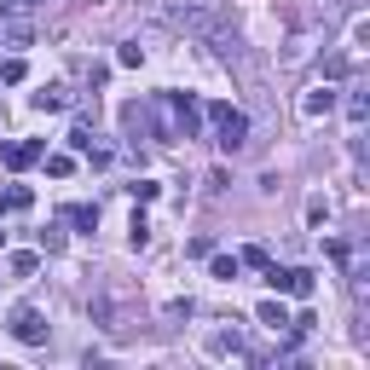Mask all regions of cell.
I'll list each match as a JSON object with an SVG mask.
<instances>
[{"mask_svg": "<svg viewBox=\"0 0 370 370\" xmlns=\"http://www.w3.org/2000/svg\"><path fill=\"white\" fill-rule=\"evenodd\" d=\"M330 110H336V92L330 87H312L307 99H301V116H330Z\"/></svg>", "mask_w": 370, "mask_h": 370, "instance_id": "obj_6", "label": "cell"}, {"mask_svg": "<svg viewBox=\"0 0 370 370\" xmlns=\"http://www.w3.org/2000/svg\"><path fill=\"white\" fill-rule=\"evenodd\" d=\"M41 157H46L41 139H18V145H6V168H35Z\"/></svg>", "mask_w": 370, "mask_h": 370, "instance_id": "obj_5", "label": "cell"}, {"mask_svg": "<svg viewBox=\"0 0 370 370\" xmlns=\"http://www.w3.org/2000/svg\"><path fill=\"white\" fill-rule=\"evenodd\" d=\"M70 220H75V226H99V208H87V203H81V208H70Z\"/></svg>", "mask_w": 370, "mask_h": 370, "instance_id": "obj_14", "label": "cell"}, {"mask_svg": "<svg viewBox=\"0 0 370 370\" xmlns=\"http://www.w3.org/2000/svg\"><path fill=\"white\" fill-rule=\"evenodd\" d=\"M70 145H75V151H92V133H87V122H75V133H70Z\"/></svg>", "mask_w": 370, "mask_h": 370, "instance_id": "obj_13", "label": "cell"}, {"mask_svg": "<svg viewBox=\"0 0 370 370\" xmlns=\"http://www.w3.org/2000/svg\"><path fill=\"white\" fill-rule=\"evenodd\" d=\"M260 324H272V330H284V324H290V312L278 307V301H266V307H260Z\"/></svg>", "mask_w": 370, "mask_h": 370, "instance_id": "obj_10", "label": "cell"}, {"mask_svg": "<svg viewBox=\"0 0 370 370\" xmlns=\"http://www.w3.org/2000/svg\"><path fill=\"white\" fill-rule=\"evenodd\" d=\"M12 336H18L23 347H41V342H46V318H41L35 307H18V312H12Z\"/></svg>", "mask_w": 370, "mask_h": 370, "instance_id": "obj_3", "label": "cell"}, {"mask_svg": "<svg viewBox=\"0 0 370 370\" xmlns=\"http://www.w3.org/2000/svg\"><path fill=\"white\" fill-rule=\"evenodd\" d=\"M35 197H29V185H12V191H0V214H6V208H29Z\"/></svg>", "mask_w": 370, "mask_h": 370, "instance_id": "obj_9", "label": "cell"}, {"mask_svg": "<svg viewBox=\"0 0 370 370\" xmlns=\"http://www.w3.org/2000/svg\"><path fill=\"white\" fill-rule=\"evenodd\" d=\"M64 105H70L64 87H41V92H35V110H64Z\"/></svg>", "mask_w": 370, "mask_h": 370, "instance_id": "obj_7", "label": "cell"}, {"mask_svg": "<svg viewBox=\"0 0 370 370\" xmlns=\"http://www.w3.org/2000/svg\"><path fill=\"white\" fill-rule=\"evenodd\" d=\"M197 127H203L197 99H191V92H174V139H197Z\"/></svg>", "mask_w": 370, "mask_h": 370, "instance_id": "obj_2", "label": "cell"}, {"mask_svg": "<svg viewBox=\"0 0 370 370\" xmlns=\"http://www.w3.org/2000/svg\"><path fill=\"white\" fill-rule=\"evenodd\" d=\"M208 122L220 127V151H243L249 145V116L231 105H208Z\"/></svg>", "mask_w": 370, "mask_h": 370, "instance_id": "obj_1", "label": "cell"}, {"mask_svg": "<svg viewBox=\"0 0 370 370\" xmlns=\"http://www.w3.org/2000/svg\"><path fill=\"white\" fill-rule=\"evenodd\" d=\"M238 255H214V278H220V284H238Z\"/></svg>", "mask_w": 370, "mask_h": 370, "instance_id": "obj_8", "label": "cell"}, {"mask_svg": "<svg viewBox=\"0 0 370 370\" xmlns=\"http://www.w3.org/2000/svg\"><path fill=\"white\" fill-rule=\"evenodd\" d=\"M266 284L272 290H284V295H312V272H278V266H266Z\"/></svg>", "mask_w": 370, "mask_h": 370, "instance_id": "obj_4", "label": "cell"}, {"mask_svg": "<svg viewBox=\"0 0 370 370\" xmlns=\"http://www.w3.org/2000/svg\"><path fill=\"white\" fill-rule=\"evenodd\" d=\"M0 238H6V231H0Z\"/></svg>", "mask_w": 370, "mask_h": 370, "instance_id": "obj_15", "label": "cell"}, {"mask_svg": "<svg viewBox=\"0 0 370 370\" xmlns=\"http://www.w3.org/2000/svg\"><path fill=\"white\" fill-rule=\"evenodd\" d=\"M23 75H29L23 58H6V64H0V81H23Z\"/></svg>", "mask_w": 370, "mask_h": 370, "instance_id": "obj_11", "label": "cell"}, {"mask_svg": "<svg viewBox=\"0 0 370 370\" xmlns=\"http://www.w3.org/2000/svg\"><path fill=\"white\" fill-rule=\"evenodd\" d=\"M41 249H53V255H58V249H64V231H58V226H46V231H41Z\"/></svg>", "mask_w": 370, "mask_h": 370, "instance_id": "obj_12", "label": "cell"}]
</instances>
